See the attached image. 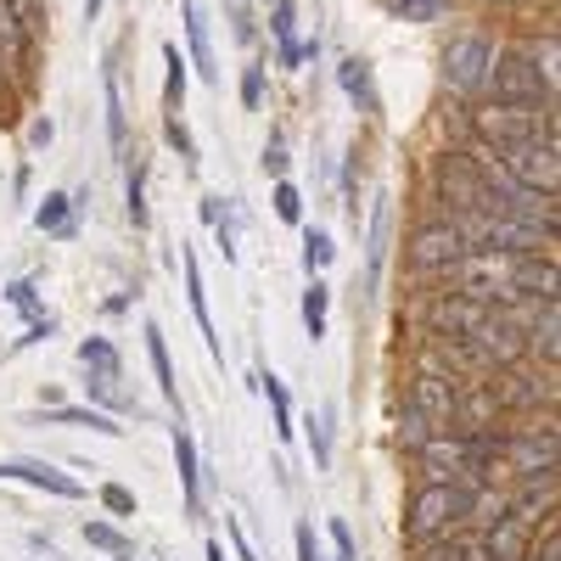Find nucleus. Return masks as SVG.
Here are the masks:
<instances>
[{"instance_id":"obj_14","label":"nucleus","mask_w":561,"mask_h":561,"mask_svg":"<svg viewBox=\"0 0 561 561\" xmlns=\"http://www.w3.org/2000/svg\"><path fill=\"white\" fill-rule=\"evenodd\" d=\"M51 421H62V427H90V433H107V438H118V433H124L113 415H102V410H79V404H57V410H51Z\"/></svg>"},{"instance_id":"obj_1","label":"nucleus","mask_w":561,"mask_h":561,"mask_svg":"<svg viewBox=\"0 0 561 561\" xmlns=\"http://www.w3.org/2000/svg\"><path fill=\"white\" fill-rule=\"evenodd\" d=\"M466 517H478V489L472 483H449V478H433L410 494V511H404V534L410 545H433L444 539L449 528H460Z\"/></svg>"},{"instance_id":"obj_12","label":"nucleus","mask_w":561,"mask_h":561,"mask_svg":"<svg viewBox=\"0 0 561 561\" xmlns=\"http://www.w3.org/2000/svg\"><path fill=\"white\" fill-rule=\"evenodd\" d=\"M102 90H107V140H113V152L124 158V147H129V124H124V90H118V73H113V68L102 73Z\"/></svg>"},{"instance_id":"obj_15","label":"nucleus","mask_w":561,"mask_h":561,"mask_svg":"<svg viewBox=\"0 0 561 561\" xmlns=\"http://www.w3.org/2000/svg\"><path fill=\"white\" fill-rule=\"evenodd\" d=\"M185 293H192V314H197V325H203V337H208V348L219 354V337H214V320H208V298H203V270H197V259L185 253Z\"/></svg>"},{"instance_id":"obj_5","label":"nucleus","mask_w":561,"mask_h":561,"mask_svg":"<svg viewBox=\"0 0 561 561\" xmlns=\"http://www.w3.org/2000/svg\"><path fill=\"white\" fill-rule=\"evenodd\" d=\"M483 90H494V102H534V107H556V96L539 84V73H534V62L528 57H494V68H489V84Z\"/></svg>"},{"instance_id":"obj_22","label":"nucleus","mask_w":561,"mask_h":561,"mask_svg":"<svg viewBox=\"0 0 561 561\" xmlns=\"http://www.w3.org/2000/svg\"><path fill=\"white\" fill-rule=\"evenodd\" d=\"M325 298H332V293H325V280L314 275V280H309V293H304V325H309V337H314V343L325 337Z\"/></svg>"},{"instance_id":"obj_13","label":"nucleus","mask_w":561,"mask_h":561,"mask_svg":"<svg viewBox=\"0 0 561 561\" xmlns=\"http://www.w3.org/2000/svg\"><path fill=\"white\" fill-rule=\"evenodd\" d=\"M337 79H343V90H348L365 113H377V90H370V62H365V57H348V62L337 68Z\"/></svg>"},{"instance_id":"obj_36","label":"nucleus","mask_w":561,"mask_h":561,"mask_svg":"<svg viewBox=\"0 0 561 561\" xmlns=\"http://www.w3.org/2000/svg\"><path fill=\"white\" fill-rule=\"evenodd\" d=\"M264 169H270V174L287 169V152H280V140H270V147H264Z\"/></svg>"},{"instance_id":"obj_40","label":"nucleus","mask_w":561,"mask_h":561,"mask_svg":"<svg viewBox=\"0 0 561 561\" xmlns=\"http://www.w3.org/2000/svg\"><path fill=\"white\" fill-rule=\"evenodd\" d=\"M102 12V0H84V18H96Z\"/></svg>"},{"instance_id":"obj_30","label":"nucleus","mask_w":561,"mask_h":561,"mask_svg":"<svg viewBox=\"0 0 561 561\" xmlns=\"http://www.w3.org/2000/svg\"><path fill=\"white\" fill-rule=\"evenodd\" d=\"M275 214L287 219V225H298V214H304V203H298V185H287V180L275 185Z\"/></svg>"},{"instance_id":"obj_16","label":"nucleus","mask_w":561,"mask_h":561,"mask_svg":"<svg viewBox=\"0 0 561 561\" xmlns=\"http://www.w3.org/2000/svg\"><path fill=\"white\" fill-rule=\"evenodd\" d=\"M23 45H28V34L18 28V18H12L7 0H0V62H7V73L23 62Z\"/></svg>"},{"instance_id":"obj_32","label":"nucleus","mask_w":561,"mask_h":561,"mask_svg":"<svg viewBox=\"0 0 561 561\" xmlns=\"http://www.w3.org/2000/svg\"><path fill=\"white\" fill-rule=\"evenodd\" d=\"M102 505H107V511H118V517H135V494H129V489H118V483H107V489H102Z\"/></svg>"},{"instance_id":"obj_8","label":"nucleus","mask_w":561,"mask_h":561,"mask_svg":"<svg viewBox=\"0 0 561 561\" xmlns=\"http://www.w3.org/2000/svg\"><path fill=\"white\" fill-rule=\"evenodd\" d=\"M0 478L7 483H28V489H45V494H57V500H84V489L57 472V466H39V460H0Z\"/></svg>"},{"instance_id":"obj_17","label":"nucleus","mask_w":561,"mask_h":561,"mask_svg":"<svg viewBox=\"0 0 561 561\" xmlns=\"http://www.w3.org/2000/svg\"><path fill=\"white\" fill-rule=\"evenodd\" d=\"M68 214H73V203H68L62 192H51V197L39 203L34 225H39V230H51V237H73V219H68Z\"/></svg>"},{"instance_id":"obj_23","label":"nucleus","mask_w":561,"mask_h":561,"mask_svg":"<svg viewBox=\"0 0 561 561\" xmlns=\"http://www.w3.org/2000/svg\"><path fill=\"white\" fill-rule=\"evenodd\" d=\"M163 62H169L163 102H169V113H180V102H185V57H180V45H163Z\"/></svg>"},{"instance_id":"obj_31","label":"nucleus","mask_w":561,"mask_h":561,"mask_svg":"<svg viewBox=\"0 0 561 561\" xmlns=\"http://www.w3.org/2000/svg\"><path fill=\"white\" fill-rule=\"evenodd\" d=\"M163 135H169V147H174L180 158H197V147H192V135H185V124H180V113H169V124H163Z\"/></svg>"},{"instance_id":"obj_27","label":"nucleus","mask_w":561,"mask_h":561,"mask_svg":"<svg viewBox=\"0 0 561 561\" xmlns=\"http://www.w3.org/2000/svg\"><path fill=\"white\" fill-rule=\"evenodd\" d=\"M444 7L449 0H393V12L404 23H433V18H444Z\"/></svg>"},{"instance_id":"obj_7","label":"nucleus","mask_w":561,"mask_h":561,"mask_svg":"<svg viewBox=\"0 0 561 561\" xmlns=\"http://www.w3.org/2000/svg\"><path fill=\"white\" fill-rule=\"evenodd\" d=\"M455 404H460V393H455L449 382H438V377H415V388H410V410L427 421L433 433L455 427Z\"/></svg>"},{"instance_id":"obj_37","label":"nucleus","mask_w":561,"mask_h":561,"mask_svg":"<svg viewBox=\"0 0 561 561\" xmlns=\"http://www.w3.org/2000/svg\"><path fill=\"white\" fill-rule=\"evenodd\" d=\"M534 561H561V534H556V528L545 534V545H539V556H534Z\"/></svg>"},{"instance_id":"obj_33","label":"nucleus","mask_w":561,"mask_h":561,"mask_svg":"<svg viewBox=\"0 0 561 561\" xmlns=\"http://www.w3.org/2000/svg\"><path fill=\"white\" fill-rule=\"evenodd\" d=\"M332 545H337V561H359L354 534H348V523H343V517H332Z\"/></svg>"},{"instance_id":"obj_2","label":"nucleus","mask_w":561,"mask_h":561,"mask_svg":"<svg viewBox=\"0 0 561 561\" xmlns=\"http://www.w3.org/2000/svg\"><path fill=\"white\" fill-rule=\"evenodd\" d=\"M494 163L511 174V180H523L528 192H545L556 197V185H561V163H556V135H528V140H511V147H489Z\"/></svg>"},{"instance_id":"obj_42","label":"nucleus","mask_w":561,"mask_h":561,"mask_svg":"<svg viewBox=\"0 0 561 561\" xmlns=\"http://www.w3.org/2000/svg\"><path fill=\"white\" fill-rule=\"evenodd\" d=\"M421 561H444V545H438V550H427V556H421Z\"/></svg>"},{"instance_id":"obj_20","label":"nucleus","mask_w":561,"mask_h":561,"mask_svg":"<svg viewBox=\"0 0 561 561\" xmlns=\"http://www.w3.org/2000/svg\"><path fill=\"white\" fill-rule=\"evenodd\" d=\"M270 28H275V39H280V68H293L304 51L293 45V0H275V18H270Z\"/></svg>"},{"instance_id":"obj_6","label":"nucleus","mask_w":561,"mask_h":561,"mask_svg":"<svg viewBox=\"0 0 561 561\" xmlns=\"http://www.w3.org/2000/svg\"><path fill=\"white\" fill-rule=\"evenodd\" d=\"M460 253H466V242H460V230H455L449 219L421 225L415 237H410V264H415V270H449Z\"/></svg>"},{"instance_id":"obj_24","label":"nucleus","mask_w":561,"mask_h":561,"mask_svg":"<svg viewBox=\"0 0 561 561\" xmlns=\"http://www.w3.org/2000/svg\"><path fill=\"white\" fill-rule=\"evenodd\" d=\"M7 7H12V18H18V28L34 39L39 28H45V7H51V0H7Z\"/></svg>"},{"instance_id":"obj_41","label":"nucleus","mask_w":561,"mask_h":561,"mask_svg":"<svg viewBox=\"0 0 561 561\" xmlns=\"http://www.w3.org/2000/svg\"><path fill=\"white\" fill-rule=\"evenodd\" d=\"M208 561H225V545H208Z\"/></svg>"},{"instance_id":"obj_26","label":"nucleus","mask_w":561,"mask_h":561,"mask_svg":"<svg viewBox=\"0 0 561 561\" xmlns=\"http://www.w3.org/2000/svg\"><path fill=\"white\" fill-rule=\"evenodd\" d=\"M332 237H325V230H309V237H304V270L314 275V270H325V264H332Z\"/></svg>"},{"instance_id":"obj_25","label":"nucleus","mask_w":561,"mask_h":561,"mask_svg":"<svg viewBox=\"0 0 561 561\" xmlns=\"http://www.w3.org/2000/svg\"><path fill=\"white\" fill-rule=\"evenodd\" d=\"M309 449L314 466H332V415H309Z\"/></svg>"},{"instance_id":"obj_19","label":"nucleus","mask_w":561,"mask_h":561,"mask_svg":"<svg viewBox=\"0 0 561 561\" xmlns=\"http://www.w3.org/2000/svg\"><path fill=\"white\" fill-rule=\"evenodd\" d=\"M444 561H494V550H489V539L483 534H444Z\"/></svg>"},{"instance_id":"obj_4","label":"nucleus","mask_w":561,"mask_h":561,"mask_svg":"<svg viewBox=\"0 0 561 561\" xmlns=\"http://www.w3.org/2000/svg\"><path fill=\"white\" fill-rule=\"evenodd\" d=\"M494 39L483 34H460L449 39V51H444V84L455 90V96H478V90L489 84V68H494Z\"/></svg>"},{"instance_id":"obj_3","label":"nucleus","mask_w":561,"mask_h":561,"mask_svg":"<svg viewBox=\"0 0 561 561\" xmlns=\"http://www.w3.org/2000/svg\"><path fill=\"white\" fill-rule=\"evenodd\" d=\"M478 135L489 147H511V140H528V135H556V107L489 102V107H478Z\"/></svg>"},{"instance_id":"obj_18","label":"nucleus","mask_w":561,"mask_h":561,"mask_svg":"<svg viewBox=\"0 0 561 561\" xmlns=\"http://www.w3.org/2000/svg\"><path fill=\"white\" fill-rule=\"evenodd\" d=\"M147 354H152V370H158V388H163V399H180L174 365H169V343H163V332H158V325H147Z\"/></svg>"},{"instance_id":"obj_35","label":"nucleus","mask_w":561,"mask_h":561,"mask_svg":"<svg viewBox=\"0 0 561 561\" xmlns=\"http://www.w3.org/2000/svg\"><path fill=\"white\" fill-rule=\"evenodd\" d=\"M259 96H264V68L253 62V68H248V79H242V102H248V107H259Z\"/></svg>"},{"instance_id":"obj_34","label":"nucleus","mask_w":561,"mask_h":561,"mask_svg":"<svg viewBox=\"0 0 561 561\" xmlns=\"http://www.w3.org/2000/svg\"><path fill=\"white\" fill-rule=\"evenodd\" d=\"M298 561H325V550H320V539H314L309 523H298Z\"/></svg>"},{"instance_id":"obj_39","label":"nucleus","mask_w":561,"mask_h":561,"mask_svg":"<svg viewBox=\"0 0 561 561\" xmlns=\"http://www.w3.org/2000/svg\"><path fill=\"white\" fill-rule=\"evenodd\" d=\"M230 539H237V556H242V561H259V556L248 550V539H242V528H237V523H230Z\"/></svg>"},{"instance_id":"obj_21","label":"nucleus","mask_w":561,"mask_h":561,"mask_svg":"<svg viewBox=\"0 0 561 561\" xmlns=\"http://www.w3.org/2000/svg\"><path fill=\"white\" fill-rule=\"evenodd\" d=\"M264 399H270V415H275V433L293 438V399H287V382H280V377H264Z\"/></svg>"},{"instance_id":"obj_28","label":"nucleus","mask_w":561,"mask_h":561,"mask_svg":"<svg viewBox=\"0 0 561 561\" xmlns=\"http://www.w3.org/2000/svg\"><path fill=\"white\" fill-rule=\"evenodd\" d=\"M129 219H135V230H147V169L140 163L129 174Z\"/></svg>"},{"instance_id":"obj_29","label":"nucleus","mask_w":561,"mask_h":561,"mask_svg":"<svg viewBox=\"0 0 561 561\" xmlns=\"http://www.w3.org/2000/svg\"><path fill=\"white\" fill-rule=\"evenodd\" d=\"M84 539L96 545V550H113V556H124V550H129V539H124L118 528H107V523H84Z\"/></svg>"},{"instance_id":"obj_11","label":"nucleus","mask_w":561,"mask_h":561,"mask_svg":"<svg viewBox=\"0 0 561 561\" xmlns=\"http://www.w3.org/2000/svg\"><path fill=\"white\" fill-rule=\"evenodd\" d=\"M180 18H185V34H192V62H197V73H203V79H219L214 51H208V23H203V12H197V0H180Z\"/></svg>"},{"instance_id":"obj_10","label":"nucleus","mask_w":561,"mask_h":561,"mask_svg":"<svg viewBox=\"0 0 561 561\" xmlns=\"http://www.w3.org/2000/svg\"><path fill=\"white\" fill-rule=\"evenodd\" d=\"M174 466H180V489H185V505L203 511V483H197V444L185 427H174Z\"/></svg>"},{"instance_id":"obj_9","label":"nucleus","mask_w":561,"mask_h":561,"mask_svg":"<svg viewBox=\"0 0 561 561\" xmlns=\"http://www.w3.org/2000/svg\"><path fill=\"white\" fill-rule=\"evenodd\" d=\"M79 359H84V370H90V382H96V393H102V399H118V382H124L118 348H113L107 337H84V343H79Z\"/></svg>"},{"instance_id":"obj_38","label":"nucleus","mask_w":561,"mask_h":561,"mask_svg":"<svg viewBox=\"0 0 561 561\" xmlns=\"http://www.w3.org/2000/svg\"><path fill=\"white\" fill-rule=\"evenodd\" d=\"M12 304H18V309H28V314H34V287H28V280H18V287H12Z\"/></svg>"}]
</instances>
